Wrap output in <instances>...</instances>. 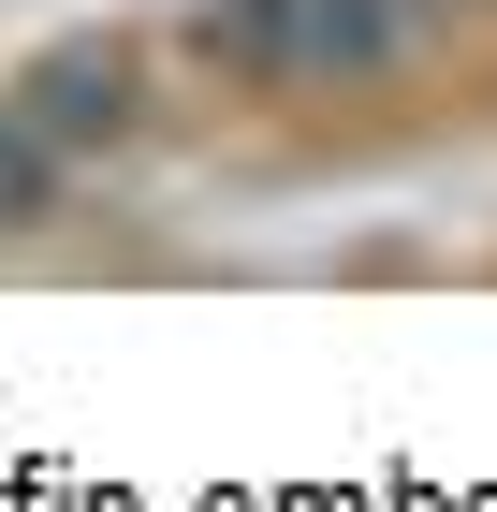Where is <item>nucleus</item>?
Returning <instances> with one entry per match:
<instances>
[{"label":"nucleus","mask_w":497,"mask_h":512,"mask_svg":"<svg viewBox=\"0 0 497 512\" xmlns=\"http://www.w3.org/2000/svg\"><path fill=\"white\" fill-rule=\"evenodd\" d=\"M395 0H249V15H205V59L234 74H307V59H381Z\"/></svg>","instance_id":"obj_1"}]
</instances>
